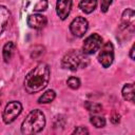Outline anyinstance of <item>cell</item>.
<instances>
[{"label": "cell", "instance_id": "8", "mask_svg": "<svg viewBox=\"0 0 135 135\" xmlns=\"http://www.w3.org/2000/svg\"><path fill=\"white\" fill-rule=\"evenodd\" d=\"M73 0H57L56 2V13L61 20H65L72 9Z\"/></svg>", "mask_w": 135, "mask_h": 135}, {"label": "cell", "instance_id": "12", "mask_svg": "<svg viewBox=\"0 0 135 135\" xmlns=\"http://www.w3.org/2000/svg\"><path fill=\"white\" fill-rule=\"evenodd\" d=\"M96 5H97V0H81L79 2L80 9L85 14L92 13L96 8Z\"/></svg>", "mask_w": 135, "mask_h": 135}, {"label": "cell", "instance_id": "2", "mask_svg": "<svg viewBox=\"0 0 135 135\" xmlns=\"http://www.w3.org/2000/svg\"><path fill=\"white\" fill-rule=\"evenodd\" d=\"M45 127V117L44 114L36 109L33 110L26 118L22 121L21 124V133L22 134H36L43 130Z\"/></svg>", "mask_w": 135, "mask_h": 135}, {"label": "cell", "instance_id": "22", "mask_svg": "<svg viewBox=\"0 0 135 135\" xmlns=\"http://www.w3.org/2000/svg\"><path fill=\"white\" fill-rule=\"evenodd\" d=\"M111 122L114 123V124H117L120 122V115L117 113V112H113L112 115H111V118H110Z\"/></svg>", "mask_w": 135, "mask_h": 135}, {"label": "cell", "instance_id": "11", "mask_svg": "<svg viewBox=\"0 0 135 135\" xmlns=\"http://www.w3.org/2000/svg\"><path fill=\"white\" fill-rule=\"evenodd\" d=\"M11 19V12L7 7L0 5V36L8 25V21Z\"/></svg>", "mask_w": 135, "mask_h": 135}, {"label": "cell", "instance_id": "16", "mask_svg": "<svg viewBox=\"0 0 135 135\" xmlns=\"http://www.w3.org/2000/svg\"><path fill=\"white\" fill-rule=\"evenodd\" d=\"M84 107L86 108V110L93 114H97V113H100L102 111V105L100 103H97V102H92V101H86L84 103Z\"/></svg>", "mask_w": 135, "mask_h": 135}, {"label": "cell", "instance_id": "1", "mask_svg": "<svg viewBox=\"0 0 135 135\" xmlns=\"http://www.w3.org/2000/svg\"><path fill=\"white\" fill-rule=\"evenodd\" d=\"M50 66L46 63H39L34 68L24 79L25 91L30 94H34L42 91L49 83L50 80Z\"/></svg>", "mask_w": 135, "mask_h": 135}, {"label": "cell", "instance_id": "20", "mask_svg": "<svg viewBox=\"0 0 135 135\" xmlns=\"http://www.w3.org/2000/svg\"><path fill=\"white\" fill-rule=\"evenodd\" d=\"M43 53H44V47L41 46V45H37V46H35L34 50L32 51L31 57H32V58H37V57H40Z\"/></svg>", "mask_w": 135, "mask_h": 135}, {"label": "cell", "instance_id": "24", "mask_svg": "<svg viewBox=\"0 0 135 135\" xmlns=\"http://www.w3.org/2000/svg\"><path fill=\"white\" fill-rule=\"evenodd\" d=\"M134 47H135V45L133 44L131 50H130V57H131V59H134Z\"/></svg>", "mask_w": 135, "mask_h": 135}, {"label": "cell", "instance_id": "3", "mask_svg": "<svg viewBox=\"0 0 135 135\" xmlns=\"http://www.w3.org/2000/svg\"><path fill=\"white\" fill-rule=\"evenodd\" d=\"M82 52L78 50H70L64 54L61 60V66L70 71H76L79 68H84L88 64V59Z\"/></svg>", "mask_w": 135, "mask_h": 135}, {"label": "cell", "instance_id": "21", "mask_svg": "<svg viewBox=\"0 0 135 135\" xmlns=\"http://www.w3.org/2000/svg\"><path fill=\"white\" fill-rule=\"evenodd\" d=\"M112 2H113V0H101V4H100L101 12H103V13L108 12V9H109L110 5L112 4Z\"/></svg>", "mask_w": 135, "mask_h": 135}, {"label": "cell", "instance_id": "19", "mask_svg": "<svg viewBox=\"0 0 135 135\" xmlns=\"http://www.w3.org/2000/svg\"><path fill=\"white\" fill-rule=\"evenodd\" d=\"M66 83H68V85H69L71 89H73V90H76V89H78V88L80 86V80H79V78L73 77V76L68 79Z\"/></svg>", "mask_w": 135, "mask_h": 135}, {"label": "cell", "instance_id": "4", "mask_svg": "<svg viewBox=\"0 0 135 135\" xmlns=\"http://www.w3.org/2000/svg\"><path fill=\"white\" fill-rule=\"evenodd\" d=\"M22 111V104L19 101H11L6 104L3 114H2V119L4 123L8 124L12 123L21 113Z\"/></svg>", "mask_w": 135, "mask_h": 135}, {"label": "cell", "instance_id": "23", "mask_svg": "<svg viewBox=\"0 0 135 135\" xmlns=\"http://www.w3.org/2000/svg\"><path fill=\"white\" fill-rule=\"evenodd\" d=\"M73 134H89V131L84 127H78L73 131Z\"/></svg>", "mask_w": 135, "mask_h": 135}, {"label": "cell", "instance_id": "17", "mask_svg": "<svg viewBox=\"0 0 135 135\" xmlns=\"http://www.w3.org/2000/svg\"><path fill=\"white\" fill-rule=\"evenodd\" d=\"M91 123L95 127V128H103L105 126V119L101 116H92L90 118Z\"/></svg>", "mask_w": 135, "mask_h": 135}, {"label": "cell", "instance_id": "5", "mask_svg": "<svg viewBox=\"0 0 135 135\" xmlns=\"http://www.w3.org/2000/svg\"><path fill=\"white\" fill-rule=\"evenodd\" d=\"M100 47L101 50L98 54V61L103 68H109L114 60V46L112 42L108 41Z\"/></svg>", "mask_w": 135, "mask_h": 135}, {"label": "cell", "instance_id": "15", "mask_svg": "<svg viewBox=\"0 0 135 135\" xmlns=\"http://www.w3.org/2000/svg\"><path fill=\"white\" fill-rule=\"evenodd\" d=\"M56 97V93L54 90H47L45 91L38 99V102L39 103H50L52 102Z\"/></svg>", "mask_w": 135, "mask_h": 135}, {"label": "cell", "instance_id": "18", "mask_svg": "<svg viewBox=\"0 0 135 135\" xmlns=\"http://www.w3.org/2000/svg\"><path fill=\"white\" fill-rule=\"evenodd\" d=\"M47 0H37V2L35 3L33 9L36 11V12H43L47 8Z\"/></svg>", "mask_w": 135, "mask_h": 135}, {"label": "cell", "instance_id": "13", "mask_svg": "<svg viewBox=\"0 0 135 135\" xmlns=\"http://www.w3.org/2000/svg\"><path fill=\"white\" fill-rule=\"evenodd\" d=\"M122 97L128 100L133 102L134 101V83H127L124 84V86L122 88Z\"/></svg>", "mask_w": 135, "mask_h": 135}, {"label": "cell", "instance_id": "6", "mask_svg": "<svg viewBox=\"0 0 135 135\" xmlns=\"http://www.w3.org/2000/svg\"><path fill=\"white\" fill-rule=\"evenodd\" d=\"M102 44V38L98 34H92L90 35L82 44V53L85 55L94 54L96 51L100 49Z\"/></svg>", "mask_w": 135, "mask_h": 135}, {"label": "cell", "instance_id": "9", "mask_svg": "<svg viewBox=\"0 0 135 135\" xmlns=\"http://www.w3.org/2000/svg\"><path fill=\"white\" fill-rule=\"evenodd\" d=\"M26 23L30 27L38 30V28L44 27L47 23V20H46V17L41 14H31L26 19Z\"/></svg>", "mask_w": 135, "mask_h": 135}, {"label": "cell", "instance_id": "14", "mask_svg": "<svg viewBox=\"0 0 135 135\" xmlns=\"http://www.w3.org/2000/svg\"><path fill=\"white\" fill-rule=\"evenodd\" d=\"M15 51V44L14 42L9 41L7 43H5V45L3 46V51H2V55H3V60L4 62H8L14 54Z\"/></svg>", "mask_w": 135, "mask_h": 135}, {"label": "cell", "instance_id": "7", "mask_svg": "<svg viewBox=\"0 0 135 135\" xmlns=\"http://www.w3.org/2000/svg\"><path fill=\"white\" fill-rule=\"evenodd\" d=\"M89 28L88 20L83 17H76L70 24V31L75 37H83Z\"/></svg>", "mask_w": 135, "mask_h": 135}, {"label": "cell", "instance_id": "25", "mask_svg": "<svg viewBox=\"0 0 135 135\" xmlns=\"http://www.w3.org/2000/svg\"><path fill=\"white\" fill-rule=\"evenodd\" d=\"M0 105H1V100H0Z\"/></svg>", "mask_w": 135, "mask_h": 135}, {"label": "cell", "instance_id": "10", "mask_svg": "<svg viewBox=\"0 0 135 135\" xmlns=\"http://www.w3.org/2000/svg\"><path fill=\"white\" fill-rule=\"evenodd\" d=\"M134 20H135V14L132 8H127L121 18V23H120V30H128V28H133L134 25Z\"/></svg>", "mask_w": 135, "mask_h": 135}]
</instances>
